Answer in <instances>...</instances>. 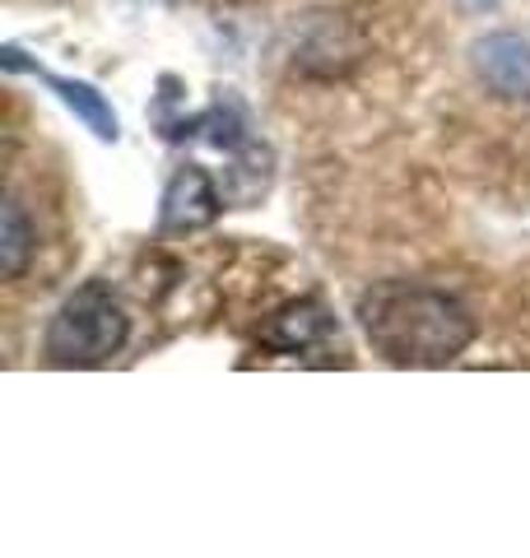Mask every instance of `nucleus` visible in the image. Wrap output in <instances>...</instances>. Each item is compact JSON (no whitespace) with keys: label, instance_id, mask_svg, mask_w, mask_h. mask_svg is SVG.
<instances>
[{"label":"nucleus","instance_id":"f257e3e1","mask_svg":"<svg viewBox=\"0 0 530 558\" xmlns=\"http://www.w3.org/2000/svg\"><path fill=\"white\" fill-rule=\"evenodd\" d=\"M359 322L368 344L396 368H447L474 340V317L451 293L400 279L363 293Z\"/></svg>","mask_w":530,"mask_h":558},{"label":"nucleus","instance_id":"f03ea898","mask_svg":"<svg viewBox=\"0 0 530 558\" xmlns=\"http://www.w3.org/2000/svg\"><path fill=\"white\" fill-rule=\"evenodd\" d=\"M127 312L112 299L108 284H84L57 307V317L47 326V363L57 368H98L127 344Z\"/></svg>","mask_w":530,"mask_h":558},{"label":"nucleus","instance_id":"7ed1b4c3","mask_svg":"<svg viewBox=\"0 0 530 558\" xmlns=\"http://www.w3.org/2000/svg\"><path fill=\"white\" fill-rule=\"evenodd\" d=\"M5 70H24V75H33V80H38V84H47V89L51 94H57L61 102H65V108L70 112H75L80 121H84V126L88 131H94L98 140H117L121 135V121H117V112H112V102L108 98H103L98 89H94V84H84V80H61V75H51V70L47 65H33L28 57H24V51L20 47H5Z\"/></svg>","mask_w":530,"mask_h":558},{"label":"nucleus","instance_id":"20e7f679","mask_svg":"<svg viewBox=\"0 0 530 558\" xmlns=\"http://www.w3.org/2000/svg\"><path fill=\"white\" fill-rule=\"evenodd\" d=\"M474 70L498 98L530 102V38L521 33H489L474 43Z\"/></svg>","mask_w":530,"mask_h":558},{"label":"nucleus","instance_id":"39448f33","mask_svg":"<svg viewBox=\"0 0 530 558\" xmlns=\"http://www.w3.org/2000/svg\"><path fill=\"white\" fill-rule=\"evenodd\" d=\"M219 191L201 168H177V178L164 191V229L168 233H191L219 219Z\"/></svg>","mask_w":530,"mask_h":558},{"label":"nucleus","instance_id":"423d86ee","mask_svg":"<svg viewBox=\"0 0 530 558\" xmlns=\"http://www.w3.org/2000/svg\"><path fill=\"white\" fill-rule=\"evenodd\" d=\"M330 340V317L322 303H293L285 312H275L270 326L261 330V344L275 354H308V349Z\"/></svg>","mask_w":530,"mask_h":558},{"label":"nucleus","instance_id":"0eeeda50","mask_svg":"<svg viewBox=\"0 0 530 558\" xmlns=\"http://www.w3.org/2000/svg\"><path fill=\"white\" fill-rule=\"evenodd\" d=\"M33 256V229H28V215L20 201H5L0 209V275L5 279H20L24 266Z\"/></svg>","mask_w":530,"mask_h":558}]
</instances>
